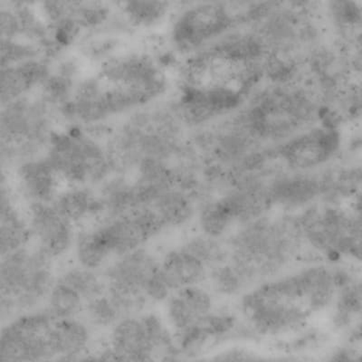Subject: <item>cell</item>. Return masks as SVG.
Returning <instances> with one entry per match:
<instances>
[{
	"label": "cell",
	"instance_id": "1",
	"mask_svg": "<svg viewBox=\"0 0 362 362\" xmlns=\"http://www.w3.org/2000/svg\"><path fill=\"white\" fill-rule=\"evenodd\" d=\"M339 284V268L303 267L249 290L238 313L245 328L260 335L305 331L317 316L329 311Z\"/></svg>",
	"mask_w": 362,
	"mask_h": 362
},
{
	"label": "cell",
	"instance_id": "2",
	"mask_svg": "<svg viewBox=\"0 0 362 362\" xmlns=\"http://www.w3.org/2000/svg\"><path fill=\"white\" fill-rule=\"evenodd\" d=\"M300 222L260 216L229 235L224 243V264L235 274L245 293L282 276L308 244Z\"/></svg>",
	"mask_w": 362,
	"mask_h": 362
},
{
	"label": "cell",
	"instance_id": "3",
	"mask_svg": "<svg viewBox=\"0 0 362 362\" xmlns=\"http://www.w3.org/2000/svg\"><path fill=\"white\" fill-rule=\"evenodd\" d=\"M164 81L160 68L150 57H119L83 83L66 110L81 121H99L151 102L163 92Z\"/></svg>",
	"mask_w": 362,
	"mask_h": 362
},
{
	"label": "cell",
	"instance_id": "4",
	"mask_svg": "<svg viewBox=\"0 0 362 362\" xmlns=\"http://www.w3.org/2000/svg\"><path fill=\"white\" fill-rule=\"evenodd\" d=\"M107 296L122 316L141 315L166 302L173 292L160 274V260L145 247L112 260L103 272Z\"/></svg>",
	"mask_w": 362,
	"mask_h": 362
},
{
	"label": "cell",
	"instance_id": "5",
	"mask_svg": "<svg viewBox=\"0 0 362 362\" xmlns=\"http://www.w3.org/2000/svg\"><path fill=\"white\" fill-rule=\"evenodd\" d=\"M52 262L29 245L1 257L0 313L4 325L47 302L57 282Z\"/></svg>",
	"mask_w": 362,
	"mask_h": 362
},
{
	"label": "cell",
	"instance_id": "6",
	"mask_svg": "<svg viewBox=\"0 0 362 362\" xmlns=\"http://www.w3.org/2000/svg\"><path fill=\"white\" fill-rule=\"evenodd\" d=\"M109 344L131 362H160L176 351L166 320L148 312L122 318L111 329Z\"/></svg>",
	"mask_w": 362,
	"mask_h": 362
},
{
	"label": "cell",
	"instance_id": "7",
	"mask_svg": "<svg viewBox=\"0 0 362 362\" xmlns=\"http://www.w3.org/2000/svg\"><path fill=\"white\" fill-rule=\"evenodd\" d=\"M54 321L45 309L23 313L5 323L0 362H43L57 358L50 339Z\"/></svg>",
	"mask_w": 362,
	"mask_h": 362
},
{
	"label": "cell",
	"instance_id": "8",
	"mask_svg": "<svg viewBox=\"0 0 362 362\" xmlns=\"http://www.w3.org/2000/svg\"><path fill=\"white\" fill-rule=\"evenodd\" d=\"M27 218L34 247L50 260L59 259L74 248L76 226L53 204H28Z\"/></svg>",
	"mask_w": 362,
	"mask_h": 362
},
{
	"label": "cell",
	"instance_id": "9",
	"mask_svg": "<svg viewBox=\"0 0 362 362\" xmlns=\"http://www.w3.org/2000/svg\"><path fill=\"white\" fill-rule=\"evenodd\" d=\"M164 303L166 322L174 335L193 327L216 310L212 293L202 286L174 291Z\"/></svg>",
	"mask_w": 362,
	"mask_h": 362
},
{
	"label": "cell",
	"instance_id": "10",
	"mask_svg": "<svg viewBox=\"0 0 362 362\" xmlns=\"http://www.w3.org/2000/svg\"><path fill=\"white\" fill-rule=\"evenodd\" d=\"M226 22L225 12L219 6H193L177 18L173 28L174 43L180 49H193L219 33Z\"/></svg>",
	"mask_w": 362,
	"mask_h": 362
},
{
	"label": "cell",
	"instance_id": "11",
	"mask_svg": "<svg viewBox=\"0 0 362 362\" xmlns=\"http://www.w3.org/2000/svg\"><path fill=\"white\" fill-rule=\"evenodd\" d=\"M240 317L223 309H216L193 327L174 335L176 351L187 357H195L218 339L237 331Z\"/></svg>",
	"mask_w": 362,
	"mask_h": 362
},
{
	"label": "cell",
	"instance_id": "12",
	"mask_svg": "<svg viewBox=\"0 0 362 362\" xmlns=\"http://www.w3.org/2000/svg\"><path fill=\"white\" fill-rule=\"evenodd\" d=\"M18 183L28 204H52L63 182L49 161H28L18 170Z\"/></svg>",
	"mask_w": 362,
	"mask_h": 362
},
{
	"label": "cell",
	"instance_id": "13",
	"mask_svg": "<svg viewBox=\"0 0 362 362\" xmlns=\"http://www.w3.org/2000/svg\"><path fill=\"white\" fill-rule=\"evenodd\" d=\"M52 204L68 221L82 228L105 218V208L99 193L89 187H67Z\"/></svg>",
	"mask_w": 362,
	"mask_h": 362
},
{
	"label": "cell",
	"instance_id": "14",
	"mask_svg": "<svg viewBox=\"0 0 362 362\" xmlns=\"http://www.w3.org/2000/svg\"><path fill=\"white\" fill-rule=\"evenodd\" d=\"M209 267L192 254L177 247L168 251L160 260V274L171 292L202 286L208 280Z\"/></svg>",
	"mask_w": 362,
	"mask_h": 362
},
{
	"label": "cell",
	"instance_id": "15",
	"mask_svg": "<svg viewBox=\"0 0 362 362\" xmlns=\"http://www.w3.org/2000/svg\"><path fill=\"white\" fill-rule=\"evenodd\" d=\"M32 240L27 216L16 206L8 187L2 184L0 206V251L1 257L28 247Z\"/></svg>",
	"mask_w": 362,
	"mask_h": 362
},
{
	"label": "cell",
	"instance_id": "16",
	"mask_svg": "<svg viewBox=\"0 0 362 362\" xmlns=\"http://www.w3.org/2000/svg\"><path fill=\"white\" fill-rule=\"evenodd\" d=\"M90 326L78 318L56 320L50 339L57 357L80 358L88 354L92 334Z\"/></svg>",
	"mask_w": 362,
	"mask_h": 362
},
{
	"label": "cell",
	"instance_id": "17",
	"mask_svg": "<svg viewBox=\"0 0 362 362\" xmlns=\"http://www.w3.org/2000/svg\"><path fill=\"white\" fill-rule=\"evenodd\" d=\"M332 328L347 334L362 315V276L352 277L341 284L329 309Z\"/></svg>",
	"mask_w": 362,
	"mask_h": 362
},
{
	"label": "cell",
	"instance_id": "18",
	"mask_svg": "<svg viewBox=\"0 0 362 362\" xmlns=\"http://www.w3.org/2000/svg\"><path fill=\"white\" fill-rule=\"evenodd\" d=\"M150 208L156 213L166 230L185 226L195 215L192 195L177 187L158 197Z\"/></svg>",
	"mask_w": 362,
	"mask_h": 362
},
{
	"label": "cell",
	"instance_id": "19",
	"mask_svg": "<svg viewBox=\"0 0 362 362\" xmlns=\"http://www.w3.org/2000/svg\"><path fill=\"white\" fill-rule=\"evenodd\" d=\"M57 282L66 284L79 294L85 302L105 296L107 286L103 274L98 271L79 266L68 267L59 276Z\"/></svg>",
	"mask_w": 362,
	"mask_h": 362
},
{
	"label": "cell",
	"instance_id": "20",
	"mask_svg": "<svg viewBox=\"0 0 362 362\" xmlns=\"http://www.w3.org/2000/svg\"><path fill=\"white\" fill-rule=\"evenodd\" d=\"M86 303L78 293L57 281L45 302V310L54 320L78 318Z\"/></svg>",
	"mask_w": 362,
	"mask_h": 362
},
{
	"label": "cell",
	"instance_id": "21",
	"mask_svg": "<svg viewBox=\"0 0 362 362\" xmlns=\"http://www.w3.org/2000/svg\"><path fill=\"white\" fill-rule=\"evenodd\" d=\"M83 315L87 325L100 329H112L124 318L107 293L87 302Z\"/></svg>",
	"mask_w": 362,
	"mask_h": 362
},
{
	"label": "cell",
	"instance_id": "22",
	"mask_svg": "<svg viewBox=\"0 0 362 362\" xmlns=\"http://www.w3.org/2000/svg\"><path fill=\"white\" fill-rule=\"evenodd\" d=\"M328 136L311 135L296 142L291 148V158L299 166H313L326 156L329 148Z\"/></svg>",
	"mask_w": 362,
	"mask_h": 362
},
{
	"label": "cell",
	"instance_id": "23",
	"mask_svg": "<svg viewBox=\"0 0 362 362\" xmlns=\"http://www.w3.org/2000/svg\"><path fill=\"white\" fill-rule=\"evenodd\" d=\"M168 11V3L128 2L124 12L129 19L139 25H151L161 21Z\"/></svg>",
	"mask_w": 362,
	"mask_h": 362
},
{
	"label": "cell",
	"instance_id": "24",
	"mask_svg": "<svg viewBox=\"0 0 362 362\" xmlns=\"http://www.w3.org/2000/svg\"><path fill=\"white\" fill-rule=\"evenodd\" d=\"M83 362H131L121 352L116 351L111 345L98 349L97 351H89L83 355Z\"/></svg>",
	"mask_w": 362,
	"mask_h": 362
},
{
	"label": "cell",
	"instance_id": "25",
	"mask_svg": "<svg viewBox=\"0 0 362 362\" xmlns=\"http://www.w3.org/2000/svg\"><path fill=\"white\" fill-rule=\"evenodd\" d=\"M356 352L350 348L339 349L326 362H356Z\"/></svg>",
	"mask_w": 362,
	"mask_h": 362
},
{
	"label": "cell",
	"instance_id": "26",
	"mask_svg": "<svg viewBox=\"0 0 362 362\" xmlns=\"http://www.w3.org/2000/svg\"><path fill=\"white\" fill-rule=\"evenodd\" d=\"M346 338L351 344H362V315L349 329Z\"/></svg>",
	"mask_w": 362,
	"mask_h": 362
},
{
	"label": "cell",
	"instance_id": "27",
	"mask_svg": "<svg viewBox=\"0 0 362 362\" xmlns=\"http://www.w3.org/2000/svg\"><path fill=\"white\" fill-rule=\"evenodd\" d=\"M356 362H362V351L356 352Z\"/></svg>",
	"mask_w": 362,
	"mask_h": 362
}]
</instances>
